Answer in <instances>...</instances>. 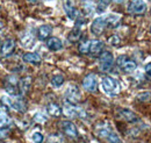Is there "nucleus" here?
<instances>
[{
	"label": "nucleus",
	"mask_w": 151,
	"mask_h": 143,
	"mask_svg": "<svg viewBox=\"0 0 151 143\" xmlns=\"http://www.w3.org/2000/svg\"><path fill=\"white\" fill-rule=\"evenodd\" d=\"M120 42H121V38L117 35H112L108 37V43H109L111 46H114V47H115V46H119Z\"/></svg>",
	"instance_id": "c85d7f7f"
},
{
	"label": "nucleus",
	"mask_w": 151,
	"mask_h": 143,
	"mask_svg": "<svg viewBox=\"0 0 151 143\" xmlns=\"http://www.w3.org/2000/svg\"><path fill=\"white\" fill-rule=\"evenodd\" d=\"M23 61L26 63H29V64H35L37 65L42 62V57L37 54V53H26L23 55Z\"/></svg>",
	"instance_id": "f3484780"
},
{
	"label": "nucleus",
	"mask_w": 151,
	"mask_h": 143,
	"mask_svg": "<svg viewBox=\"0 0 151 143\" xmlns=\"http://www.w3.org/2000/svg\"><path fill=\"white\" fill-rule=\"evenodd\" d=\"M14 49H15V41L13 38H6L0 47V54L1 56H11Z\"/></svg>",
	"instance_id": "f8f14e48"
},
{
	"label": "nucleus",
	"mask_w": 151,
	"mask_h": 143,
	"mask_svg": "<svg viewBox=\"0 0 151 143\" xmlns=\"http://www.w3.org/2000/svg\"><path fill=\"white\" fill-rule=\"evenodd\" d=\"M19 84H20V80L15 76H8L6 78V80H5V89H6V91L11 95L19 98V97H21Z\"/></svg>",
	"instance_id": "7ed1b4c3"
},
{
	"label": "nucleus",
	"mask_w": 151,
	"mask_h": 143,
	"mask_svg": "<svg viewBox=\"0 0 151 143\" xmlns=\"http://www.w3.org/2000/svg\"><path fill=\"white\" fill-rule=\"evenodd\" d=\"M63 83H64V77L62 74H55V76H52V78H51V85L54 87L62 86Z\"/></svg>",
	"instance_id": "a878e982"
},
{
	"label": "nucleus",
	"mask_w": 151,
	"mask_h": 143,
	"mask_svg": "<svg viewBox=\"0 0 151 143\" xmlns=\"http://www.w3.org/2000/svg\"><path fill=\"white\" fill-rule=\"evenodd\" d=\"M83 87L87 92H95L98 90V79L94 73H88L83 79Z\"/></svg>",
	"instance_id": "9d476101"
},
{
	"label": "nucleus",
	"mask_w": 151,
	"mask_h": 143,
	"mask_svg": "<svg viewBox=\"0 0 151 143\" xmlns=\"http://www.w3.org/2000/svg\"><path fill=\"white\" fill-rule=\"evenodd\" d=\"M32 140H33V142L34 143H42L43 142V135L41 134V133H34L33 135H32Z\"/></svg>",
	"instance_id": "c756f323"
},
{
	"label": "nucleus",
	"mask_w": 151,
	"mask_h": 143,
	"mask_svg": "<svg viewBox=\"0 0 151 143\" xmlns=\"http://www.w3.org/2000/svg\"><path fill=\"white\" fill-rule=\"evenodd\" d=\"M80 36H81V29H80V27L78 25H76V27L70 32V34L68 35V38L71 42H78L80 40Z\"/></svg>",
	"instance_id": "412c9836"
},
{
	"label": "nucleus",
	"mask_w": 151,
	"mask_h": 143,
	"mask_svg": "<svg viewBox=\"0 0 151 143\" xmlns=\"http://www.w3.org/2000/svg\"><path fill=\"white\" fill-rule=\"evenodd\" d=\"M34 120L38 122V124H43V122H45L47 121V118L43 115V114H41V113H36L35 115H34Z\"/></svg>",
	"instance_id": "2f4dec72"
},
{
	"label": "nucleus",
	"mask_w": 151,
	"mask_h": 143,
	"mask_svg": "<svg viewBox=\"0 0 151 143\" xmlns=\"http://www.w3.org/2000/svg\"><path fill=\"white\" fill-rule=\"evenodd\" d=\"M150 32H151V27H150Z\"/></svg>",
	"instance_id": "c9c22d12"
},
{
	"label": "nucleus",
	"mask_w": 151,
	"mask_h": 143,
	"mask_svg": "<svg viewBox=\"0 0 151 143\" xmlns=\"http://www.w3.org/2000/svg\"><path fill=\"white\" fill-rule=\"evenodd\" d=\"M114 64V56L109 51H101L99 56V68L101 71H109Z\"/></svg>",
	"instance_id": "20e7f679"
},
{
	"label": "nucleus",
	"mask_w": 151,
	"mask_h": 143,
	"mask_svg": "<svg viewBox=\"0 0 151 143\" xmlns=\"http://www.w3.org/2000/svg\"><path fill=\"white\" fill-rule=\"evenodd\" d=\"M30 84H32L30 77H24V78H22V79L20 80L19 87H20V93H21V95H23V94L29 90Z\"/></svg>",
	"instance_id": "aec40b11"
},
{
	"label": "nucleus",
	"mask_w": 151,
	"mask_h": 143,
	"mask_svg": "<svg viewBox=\"0 0 151 143\" xmlns=\"http://www.w3.org/2000/svg\"><path fill=\"white\" fill-rule=\"evenodd\" d=\"M111 1L112 0H99L98 4H96V7H95L96 12L98 13H104L108 8V5H109Z\"/></svg>",
	"instance_id": "393cba45"
},
{
	"label": "nucleus",
	"mask_w": 151,
	"mask_h": 143,
	"mask_svg": "<svg viewBox=\"0 0 151 143\" xmlns=\"http://www.w3.org/2000/svg\"><path fill=\"white\" fill-rule=\"evenodd\" d=\"M60 127H62V130L64 131V134H66L69 137H77L78 136L77 127H76V125L72 121L64 120V121H62Z\"/></svg>",
	"instance_id": "9b49d317"
},
{
	"label": "nucleus",
	"mask_w": 151,
	"mask_h": 143,
	"mask_svg": "<svg viewBox=\"0 0 151 143\" xmlns=\"http://www.w3.org/2000/svg\"><path fill=\"white\" fill-rule=\"evenodd\" d=\"M90 44H91V41L90 40H83L79 42V46H78V50L79 53L81 54H90Z\"/></svg>",
	"instance_id": "5701e85b"
},
{
	"label": "nucleus",
	"mask_w": 151,
	"mask_h": 143,
	"mask_svg": "<svg viewBox=\"0 0 151 143\" xmlns=\"http://www.w3.org/2000/svg\"><path fill=\"white\" fill-rule=\"evenodd\" d=\"M117 116L126 122H134L137 120V115L132 110L127 109V108H120L117 110Z\"/></svg>",
	"instance_id": "4468645a"
},
{
	"label": "nucleus",
	"mask_w": 151,
	"mask_h": 143,
	"mask_svg": "<svg viewBox=\"0 0 151 143\" xmlns=\"http://www.w3.org/2000/svg\"><path fill=\"white\" fill-rule=\"evenodd\" d=\"M116 63H117L119 66H121V69H122L123 71L128 72V73H132V72H134L137 69L136 63H135L134 61H132V59H129V58H128L127 56H124V55L120 56V57L117 58Z\"/></svg>",
	"instance_id": "423d86ee"
},
{
	"label": "nucleus",
	"mask_w": 151,
	"mask_h": 143,
	"mask_svg": "<svg viewBox=\"0 0 151 143\" xmlns=\"http://www.w3.org/2000/svg\"><path fill=\"white\" fill-rule=\"evenodd\" d=\"M104 48V42L99 41V40H91V44H90V54L96 55L100 54L101 50Z\"/></svg>",
	"instance_id": "a211bd4d"
},
{
	"label": "nucleus",
	"mask_w": 151,
	"mask_h": 143,
	"mask_svg": "<svg viewBox=\"0 0 151 143\" xmlns=\"http://www.w3.org/2000/svg\"><path fill=\"white\" fill-rule=\"evenodd\" d=\"M101 87L107 94H116L120 91V85L117 80L111 76H105L101 79Z\"/></svg>",
	"instance_id": "f03ea898"
},
{
	"label": "nucleus",
	"mask_w": 151,
	"mask_h": 143,
	"mask_svg": "<svg viewBox=\"0 0 151 143\" xmlns=\"http://www.w3.org/2000/svg\"><path fill=\"white\" fill-rule=\"evenodd\" d=\"M47 47L51 51H58L63 48V42L58 37H49L47 40Z\"/></svg>",
	"instance_id": "dca6fc26"
},
{
	"label": "nucleus",
	"mask_w": 151,
	"mask_h": 143,
	"mask_svg": "<svg viewBox=\"0 0 151 143\" xmlns=\"http://www.w3.org/2000/svg\"><path fill=\"white\" fill-rule=\"evenodd\" d=\"M21 44H22L23 47H26V48L32 47V46L34 44V37H33V35L26 34V35L22 36V37H21Z\"/></svg>",
	"instance_id": "b1692460"
},
{
	"label": "nucleus",
	"mask_w": 151,
	"mask_h": 143,
	"mask_svg": "<svg viewBox=\"0 0 151 143\" xmlns=\"http://www.w3.org/2000/svg\"><path fill=\"white\" fill-rule=\"evenodd\" d=\"M105 28H107V22H106V17H99L93 20V22L91 23V32L92 34L99 36L101 35L105 30Z\"/></svg>",
	"instance_id": "1a4fd4ad"
},
{
	"label": "nucleus",
	"mask_w": 151,
	"mask_h": 143,
	"mask_svg": "<svg viewBox=\"0 0 151 143\" xmlns=\"http://www.w3.org/2000/svg\"><path fill=\"white\" fill-rule=\"evenodd\" d=\"M112 1H114V2H122L123 0H112Z\"/></svg>",
	"instance_id": "f704fd0d"
},
{
	"label": "nucleus",
	"mask_w": 151,
	"mask_h": 143,
	"mask_svg": "<svg viewBox=\"0 0 151 143\" xmlns=\"http://www.w3.org/2000/svg\"><path fill=\"white\" fill-rule=\"evenodd\" d=\"M52 33V27L49 25H43L37 29V37L41 41H47Z\"/></svg>",
	"instance_id": "2eb2a0df"
},
{
	"label": "nucleus",
	"mask_w": 151,
	"mask_h": 143,
	"mask_svg": "<svg viewBox=\"0 0 151 143\" xmlns=\"http://www.w3.org/2000/svg\"><path fill=\"white\" fill-rule=\"evenodd\" d=\"M0 103L4 107L6 108H11V109H14L17 112H20V113H24L26 109H27V106H26V103L20 99V98H17V97H2L0 99Z\"/></svg>",
	"instance_id": "f257e3e1"
},
{
	"label": "nucleus",
	"mask_w": 151,
	"mask_h": 143,
	"mask_svg": "<svg viewBox=\"0 0 151 143\" xmlns=\"http://www.w3.org/2000/svg\"><path fill=\"white\" fill-rule=\"evenodd\" d=\"M106 140H107L108 143H123L122 140L119 137V135H116L114 131H111V133H109V135L106 137Z\"/></svg>",
	"instance_id": "cd10ccee"
},
{
	"label": "nucleus",
	"mask_w": 151,
	"mask_h": 143,
	"mask_svg": "<svg viewBox=\"0 0 151 143\" xmlns=\"http://www.w3.org/2000/svg\"><path fill=\"white\" fill-rule=\"evenodd\" d=\"M106 22H107V27L115 28L120 23V17L116 15V14H109V15L106 17Z\"/></svg>",
	"instance_id": "4be33fe9"
},
{
	"label": "nucleus",
	"mask_w": 151,
	"mask_h": 143,
	"mask_svg": "<svg viewBox=\"0 0 151 143\" xmlns=\"http://www.w3.org/2000/svg\"><path fill=\"white\" fill-rule=\"evenodd\" d=\"M144 71H145V74L151 79V62H149L148 64H145V66H144Z\"/></svg>",
	"instance_id": "473e14b6"
},
{
	"label": "nucleus",
	"mask_w": 151,
	"mask_h": 143,
	"mask_svg": "<svg viewBox=\"0 0 151 143\" xmlns=\"http://www.w3.org/2000/svg\"><path fill=\"white\" fill-rule=\"evenodd\" d=\"M28 2H30V4H35V2H37L38 0H27Z\"/></svg>",
	"instance_id": "72a5a7b5"
},
{
	"label": "nucleus",
	"mask_w": 151,
	"mask_h": 143,
	"mask_svg": "<svg viewBox=\"0 0 151 143\" xmlns=\"http://www.w3.org/2000/svg\"><path fill=\"white\" fill-rule=\"evenodd\" d=\"M63 113L68 118H70V119H73V118H85L86 116V113L81 108L77 107L73 104H70L68 101H66V104L63 107Z\"/></svg>",
	"instance_id": "39448f33"
},
{
	"label": "nucleus",
	"mask_w": 151,
	"mask_h": 143,
	"mask_svg": "<svg viewBox=\"0 0 151 143\" xmlns=\"http://www.w3.org/2000/svg\"><path fill=\"white\" fill-rule=\"evenodd\" d=\"M63 7H64V11H65L66 15L71 20H77V19L79 18V12H78V9L76 8V6L73 5L72 0H65Z\"/></svg>",
	"instance_id": "ddd939ff"
},
{
	"label": "nucleus",
	"mask_w": 151,
	"mask_h": 143,
	"mask_svg": "<svg viewBox=\"0 0 151 143\" xmlns=\"http://www.w3.org/2000/svg\"><path fill=\"white\" fill-rule=\"evenodd\" d=\"M11 124V120L7 114L0 113V129H6Z\"/></svg>",
	"instance_id": "bb28decb"
},
{
	"label": "nucleus",
	"mask_w": 151,
	"mask_h": 143,
	"mask_svg": "<svg viewBox=\"0 0 151 143\" xmlns=\"http://www.w3.org/2000/svg\"><path fill=\"white\" fill-rule=\"evenodd\" d=\"M47 112H48L49 115L58 118V116L62 115L63 109L59 107L57 104H55V103H50V104H48V106H47Z\"/></svg>",
	"instance_id": "6ab92c4d"
},
{
	"label": "nucleus",
	"mask_w": 151,
	"mask_h": 143,
	"mask_svg": "<svg viewBox=\"0 0 151 143\" xmlns=\"http://www.w3.org/2000/svg\"><path fill=\"white\" fill-rule=\"evenodd\" d=\"M148 6L144 0H132L128 5V12L132 14H143L147 11Z\"/></svg>",
	"instance_id": "0eeeda50"
},
{
	"label": "nucleus",
	"mask_w": 151,
	"mask_h": 143,
	"mask_svg": "<svg viewBox=\"0 0 151 143\" xmlns=\"http://www.w3.org/2000/svg\"><path fill=\"white\" fill-rule=\"evenodd\" d=\"M81 94H80V90L78 89L77 85H69V87L65 91V99L68 103L70 104H76L80 100Z\"/></svg>",
	"instance_id": "6e6552de"
},
{
	"label": "nucleus",
	"mask_w": 151,
	"mask_h": 143,
	"mask_svg": "<svg viewBox=\"0 0 151 143\" xmlns=\"http://www.w3.org/2000/svg\"><path fill=\"white\" fill-rule=\"evenodd\" d=\"M48 143H65V141L58 135H51L48 140Z\"/></svg>",
	"instance_id": "7c9ffc66"
}]
</instances>
